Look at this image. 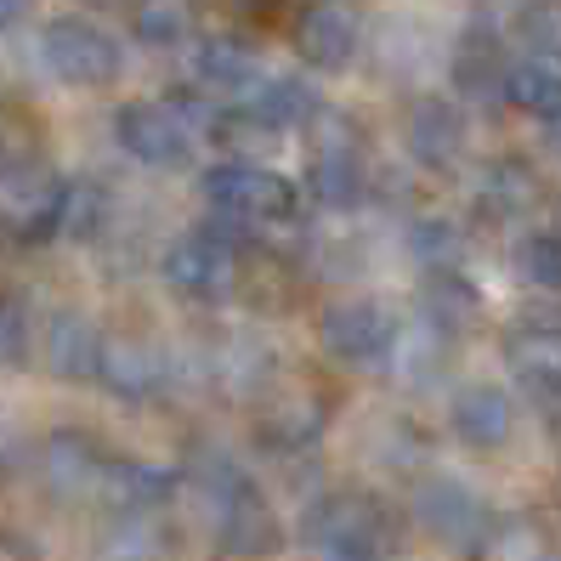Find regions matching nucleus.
I'll list each match as a JSON object with an SVG mask.
<instances>
[{"label": "nucleus", "mask_w": 561, "mask_h": 561, "mask_svg": "<svg viewBox=\"0 0 561 561\" xmlns=\"http://www.w3.org/2000/svg\"><path fill=\"white\" fill-rule=\"evenodd\" d=\"M193 500H199L221 556L255 561V556H273L284 545V527L267 505V493H261L233 459H199V471H193Z\"/></svg>", "instance_id": "1"}, {"label": "nucleus", "mask_w": 561, "mask_h": 561, "mask_svg": "<svg viewBox=\"0 0 561 561\" xmlns=\"http://www.w3.org/2000/svg\"><path fill=\"white\" fill-rule=\"evenodd\" d=\"M205 199L221 233H284L301 216V193L289 176L255 159H221L205 171Z\"/></svg>", "instance_id": "2"}, {"label": "nucleus", "mask_w": 561, "mask_h": 561, "mask_svg": "<svg viewBox=\"0 0 561 561\" xmlns=\"http://www.w3.org/2000/svg\"><path fill=\"white\" fill-rule=\"evenodd\" d=\"M301 545L318 561H391L398 539H391V516L369 500V493H318L301 516Z\"/></svg>", "instance_id": "3"}, {"label": "nucleus", "mask_w": 561, "mask_h": 561, "mask_svg": "<svg viewBox=\"0 0 561 561\" xmlns=\"http://www.w3.org/2000/svg\"><path fill=\"white\" fill-rule=\"evenodd\" d=\"M210 108L199 96H171V103H125L114 114V137L142 164H182L193 142L210 137Z\"/></svg>", "instance_id": "4"}, {"label": "nucleus", "mask_w": 561, "mask_h": 561, "mask_svg": "<svg viewBox=\"0 0 561 561\" xmlns=\"http://www.w3.org/2000/svg\"><path fill=\"white\" fill-rule=\"evenodd\" d=\"M164 284L187 301H233L244 284V255L233 244V233L221 227H205V233H182L171 250H164Z\"/></svg>", "instance_id": "5"}, {"label": "nucleus", "mask_w": 561, "mask_h": 561, "mask_svg": "<svg viewBox=\"0 0 561 561\" xmlns=\"http://www.w3.org/2000/svg\"><path fill=\"white\" fill-rule=\"evenodd\" d=\"M41 57H46V69L62 85H80V91L114 85L119 69H125L119 41L108 35L103 23H91V18H51L46 35H41Z\"/></svg>", "instance_id": "6"}, {"label": "nucleus", "mask_w": 561, "mask_h": 561, "mask_svg": "<svg viewBox=\"0 0 561 561\" xmlns=\"http://www.w3.org/2000/svg\"><path fill=\"white\" fill-rule=\"evenodd\" d=\"M318 341L335 363H346V369H386L391 346H398V318L380 301H363V295L329 301L318 312Z\"/></svg>", "instance_id": "7"}, {"label": "nucleus", "mask_w": 561, "mask_h": 561, "mask_svg": "<svg viewBox=\"0 0 561 561\" xmlns=\"http://www.w3.org/2000/svg\"><path fill=\"white\" fill-rule=\"evenodd\" d=\"M96 380H103L108 391H119V398H130V403H148V398H164V391H171L176 363L159 341L114 329V335H103V346H96Z\"/></svg>", "instance_id": "8"}, {"label": "nucleus", "mask_w": 561, "mask_h": 561, "mask_svg": "<svg viewBox=\"0 0 561 561\" xmlns=\"http://www.w3.org/2000/svg\"><path fill=\"white\" fill-rule=\"evenodd\" d=\"M414 516L432 539H443L448 550H482L493 539V511L477 500L466 482L454 477H432L414 488Z\"/></svg>", "instance_id": "9"}, {"label": "nucleus", "mask_w": 561, "mask_h": 561, "mask_svg": "<svg viewBox=\"0 0 561 561\" xmlns=\"http://www.w3.org/2000/svg\"><path fill=\"white\" fill-rule=\"evenodd\" d=\"M91 493L103 500L108 522H159L176 500V477L142 466V459H103L91 477Z\"/></svg>", "instance_id": "10"}, {"label": "nucleus", "mask_w": 561, "mask_h": 561, "mask_svg": "<svg viewBox=\"0 0 561 561\" xmlns=\"http://www.w3.org/2000/svg\"><path fill=\"white\" fill-rule=\"evenodd\" d=\"M295 51H301L307 69H323V75H341L346 62L357 57L363 46V18L346 7V0H307L301 18L289 28Z\"/></svg>", "instance_id": "11"}, {"label": "nucleus", "mask_w": 561, "mask_h": 561, "mask_svg": "<svg viewBox=\"0 0 561 561\" xmlns=\"http://www.w3.org/2000/svg\"><path fill=\"white\" fill-rule=\"evenodd\" d=\"M62 193H69V182L35 171V164L7 171V182H0V227L18 239H51L62 227Z\"/></svg>", "instance_id": "12"}, {"label": "nucleus", "mask_w": 561, "mask_h": 561, "mask_svg": "<svg viewBox=\"0 0 561 561\" xmlns=\"http://www.w3.org/2000/svg\"><path fill=\"white\" fill-rule=\"evenodd\" d=\"M403 148L425 164V171H448L466 153V114L448 96H414L403 114Z\"/></svg>", "instance_id": "13"}, {"label": "nucleus", "mask_w": 561, "mask_h": 561, "mask_svg": "<svg viewBox=\"0 0 561 561\" xmlns=\"http://www.w3.org/2000/svg\"><path fill=\"white\" fill-rule=\"evenodd\" d=\"M96 346H103V329L80 312H51L35 329V341H28V352H35L46 363V375H57V380H91L96 375Z\"/></svg>", "instance_id": "14"}, {"label": "nucleus", "mask_w": 561, "mask_h": 561, "mask_svg": "<svg viewBox=\"0 0 561 561\" xmlns=\"http://www.w3.org/2000/svg\"><path fill=\"white\" fill-rule=\"evenodd\" d=\"M448 425H454V437L466 448H505L511 432H516V403H511V391L477 380V386H466L454 398Z\"/></svg>", "instance_id": "15"}, {"label": "nucleus", "mask_w": 561, "mask_h": 561, "mask_svg": "<svg viewBox=\"0 0 561 561\" xmlns=\"http://www.w3.org/2000/svg\"><path fill=\"white\" fill-rule=\"evenodd\" d=\"M233 108H244L261 130H273V137H284V130H295V125H307L312 114H318V96H312V85L307 80H295V75H261Z\"/></svg>", "instance_id": "16"}, {"label": "nucleus", "mask_w": 561, "mask_h": 561, "mask_svg": "<svg viewBox=\"0 0 561 561\" xmlns=\"http://www.w3.org/2000/svg\"><path fill=\"white\" fill-rule=\"evenodd\" d=\"M261 75L267 69H261V57L244 41H199V51H193V80H199V91L227 96V103H239Z\"/></svg>", "instance_id": "17"}, {"label": "nucleus", "mask_w": 561, "mask_h": 561, "mask_svg": "<svg viewBox=\"0 0 561 561\" xmlns=\"http://www.w3.org/2000/svg\"><path fill=\"white\" fill-rule=\"evenodd\" d=\"M505 51H500V28L488 18H477L466 35H459V51H454V85L466 96H500L505 85Z\"/></svg>", "instance_id": "18"}, {"label": "nucleus", "mask_w": 561, "mask_h": 561, "mask_svg": "<svg viewBox=\"0 0 561 561\" xmlns=\"http://www.w3.org/2000/svg\"><path fill=\"white\" fill-rule=\"evenodd\" d=\"M539 205V176L522 159H493L477 182V210L488 221H516L522 210Z\"/></svg>", "instance_id": "19"}, {"label": "nucleus", "mask_w": 561, "mask_h": 561, "mask_svg": "<svg viewBox=\"0 0 561 561\" xmlns=\"http://www.w3.org/2000/svg\"><path fill=\"white\" fill-rule=\"evenodd\" d=\"M477 312H482V295H477V284L459 273V267H448V273H425L420 318L432 323V329H443V335H459L466 323H477Z\"/></svg>", "instance_id": "20"}, {"label": "nucleus", "mask_w": 561, "mask_h": 561, "mask_svg": "<svg viewBox=\"0 0 561 561\" xmlns=\"http://www.w3.org/2000/svg\"><path fill=\"white\" fill-rule=\"evenodd\" d=\"M307 187L312 199L329 210H352L369 193V171H363V153H312L307 164Z\"/></svg>", "instance_id": "21"}, {"label": "nucleus", "mask_w": 561, "mask_h": 561, "mask_svg": "<svg viewBox=\"0 0 561 561\" xmlns=\"http://www.w3.org/2000/svg\"><path fill=\"white\" fill-rule=\"evenodd\" d=\"M500 96H505L511 108L534 114V119H556L561 114V69H556V62H539V57L511 62Z\"/></svg>", "instance_id": "22"}, {"label": "nucleus", "mask_w": 561, "mask_h": 561, "mask_svg": "<svg viewBox=\"0 0 561 561\" xmlns=\"http://www.w3.org/2000/svg\"><path fill=\"white\" fill-rule=\"evenodd\" d=\"M516 375H545L561 380V318H522L505 341Z\"/></svg>", "instance_id": "23"}, {"label": "nucleus", "mask_w": 561, "mask_h": 561, "mask_svg": "<svg viewBox=\"0 0 561 561\" xmlns=\"http://www.w3.org/2000/svg\"><path fill=\"white\" fill-rule=\"evenodd\" d=\"M409 250L425 273H448V267H459V255H466V233H459L448 216H420L409 227Z\"/></svg>", "instance_id": "24"}, {"label": "nucleus", "mask_w": 561, "mask_h": 561, "mask_svg": "<svg viewBox=\"0 0 561 561\" xmlns=\"http://www.w3.org/2000/svg\"><path fill=\"white\" fill-rule=\"evenodd\" d=\"M511 35L539 62H561V0H522L511 18Z\"/></svg>", "instance_id": "25"}, {"label": "nucleus", "mask_w": 561, "mask_h": 561, "mask_svg": "<svg viewBox=\"0 0 561 561\" xmlns=\"http://www.w3.org/2000/svg\"><path fill=\"white\" fill-rule=\"evenodd\" d=\"M130 28H137L142 46H159V51H164V46H182L187 28H193L187 0H142L137 18H130Z\"/></svg>", "instance_id": "26"}, {"label": "nucleus", "mask_w": 561, "mask_h": 561, "mask_svg": "<svg viewBox=\"0 0 561 561\" xmlns=\"http://www.w3.org/2000/svg\"><path fill=\"white\" fill-rule=\"evenodd\" d=\"M108 221V193L91 187V182H69V193H62V227L57 233L69 239H96Z\"/></svg>", "instance_id": "27"}, {"label": "nucleus", "mask_w": 561, "mask_h": 561, "mask_svg": "<svg viewBox=\"0 0 561 561\" xmlns=\"http://www.w3.org/2000/svg\"><path fill=\"white\" fill-rule=\"evenodd\" d=\"M516 273L534 289H556L561 295V233H527L516 244Z\"/></svg>", "instance_id": "28"}, {"label": "nucleus", "mask_w": 561, "mask_h": 561, "mask_svg": "<svg viewBox=\"0 0 561 561\" xmlns=\"http://www.w3.org/2000/svg\"><path fill=\"white\" fill-rule=\"evenodd\" d=\"M28 341H35V323H28L18 295H0V363H23L28 357Z\"/></svg>", "instance_id": "29"}, {"label": "nucleus", "mask_w": 561, "mask_h": 561, "mask_svg": "<svg viewBox=\"0 0 561 561\" xmlns=\"http://www.w3.org/2000/svg\"><path fill=\"white\" fill-rule=\"evenodd\" d=\"M0 561H35V550H28L23 534H12L7 522H0Z\"/></svg>", "instance_id": "30"}, {"label": "nucleus", "mask_w": 561, "mask_h": 561, "mask_svg": "<svg viewBox=\"0 0 561 561\" xmlns=\"http://www.w3.org/2000/svg\"><path fill=\"white\" fill-rule=\"evenodd\" d=\"M23 12H28V0H0V28H12Z\"/></svg>", "instance_id": "31"}, {"label": "nucleus", "mask_w": 561, "mask_h": 561, "mask_svg": "<svg viewBox=\"0 0 561 561\" xmlns=\"http://www.w3.org/2000/svg\"><path fill=\"white\" fill-rule=\"evenodd\" d=\"M545 142H550V153L561 159V114H556V119H545Z\"/></svg>", "instance_id": "32"}, {"label": "nucleus", "mask_w": 561, "mask_h": 561, "mask_svg": "<svg viewBox=\"0 0 561 561\" xmlns=\"http://www.w3.org/2000/svg\"><path fill=\"white\" fill-rule=\"evenodd\" d=\"M91 7H114V0H91Z\"/></svg>", "instance_id": "33"}]
</instances>
